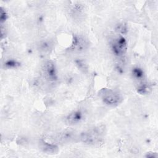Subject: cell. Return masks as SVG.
<instances>
[{"label":"cell","instance_id":"obj_6","mask_svg":"<svg viewBox=\"0 0 158 158\" xmlns=\"http://www.w3.org/2000/svg\"><path fill=\"white\" fill-rule=\"evenodd\" d=\"M84 118V113L81 110H75L70 112L64 118L65 122L69 125H77L80 123Z\"/></svg>","mask_w":158,"mask_h":158},{"label":"cell","instance_id":"obj_12","mask_svg":"<svg viewBox=\"0 0 158 158\" xmlns=\"http://www.w3.org/2000/svg\"><path fill=\"white\" fill-rule=\"evenodd\" d=\"M20 65V63L14 59H8L4 62V66L7 69L17 68Z\"/></svg>","mask_w":158,"mask_h":158},{"label":"cell","instance_id":"obj_5","mask_svg":"<svg viewBox=\"0 0 158 158\" xmlns=\"http://www.w3.org/2000/svg\"><path fill=\"white\" fill-rule=\"evenodd\" d=\"M42 72L43 75L46 80L53 82L57 80V67L52 60H48L43 64Z\"/></svg>","mask_w":158,"mask_h":158},{"label":"cell","instance_id":"obj_13","mask_svg":"<svg viewBox=\"0 0 158 158\" xmlns=\"http://www.w3.org/2000/svg\"><path fill=\"white\" fill-rule=\"evenodd\" d=\"M7 19V14L6 10H5L4 8H3L2 7H1L0 9V21H1V23H3L4 22H5V21L6 20V19Z\"/></svg>","mask_w":158,"mask_h":158},{"label":"cell","instance_id":"obj_1","mask_svg":"<svg viewBox=\"0 0 158 158\" xmlns=\"http://www.w3.org/2000/svg\"><path fill=\"white\" fill-rule=\"evenodd\" d=\"M105 135V127L100 125L82 132L80 135V139L84 144L98 146L103 143Z\"/></svg>","mask_w":158,"mask_h":158},{"label":"cell","instance_id":"obj_9","mask_svg":"<svg viewBox=\"0 0 158 158\" xmlns=\"http://www.w3.org/2000/svg\"><path fill=\"white\" fill-rule=\"evenodd\" d=\"M75 133L72 132L70 131H64L61 133L59 134V136H58V139L59 140V141L60 142H70V141L73 140V139H75Z\"/></svg>","mask_w":158,"mask_h":158},{"label":"cell","instance_id":"obj_3","mask_svg":"<svg viewBox=\"0 0 158 158\" xmlns=\"http://www.w3.org/2000/svg\"><path fill=\"white\" fill-rule=\"evenodd\" d=\"M110 48L115 57H122L127 51V41L123 35H118L110 40Z\"/></svg>","mask_w":158,"mask_h":158},{"label":"cell","instance_id":"obj_7","mask_svg":"<svg viewBox=\"0 0 158 158\" xmlns=\"http://www.w3.org/2000/svg\"><path fill=\"white\" fill-rule=\"evenodd\" d=\"M39 146L40 149L43 152L47 154H50V155L56 154L59 151L58 146L56 144L46 142V141L43 139L40 141Z\"/></svg>","mask_w":158,"mask_h":158},{"label":"cell","instance_id":"obj_10","mask_svg":"<svg viewBox=\"0 0 158 158\" xmlns=\"http://www.w3.org/2000/svg\"><path fill=\"white\" fill-rule=\"evenodd\" d=\"M137 92L141 94H147L151 91V87L146 81H142L138 83L136 87Z\"/></svg>","mask_w":158,"mask_h":158},{"label":"cell","instance_id":"obj_14","mask_svg":"<svg viewBox=\"0 0 158 158\" xmlns=\"http://www.w3.org/2000/svg\"><path fill=\"white\" fill-rule=\"evenodd\" d=\"M158 156L156 152H148L146 155V157H157Z\"/></svg>","mask_w":158,"mask_h":158},{"label":"cell","instance_id":"obj_4","mask_svg":"<svg viewBox=\"0 0 158 158\" xmlns=\"http://www.w3.org/2000/svg\"><path fill=\"white\" fill-rule=\"evenodd\" d=\"M89 48V41L87 38L82 35H74L72 44L70 47V50L75 52H83Z\"/></svg>","mask_w":158,"mask_h":158},{"label":"cell","instance_id":"obj_8","mask_svg":"<svg viewBox=\"0 0 158 158\" xmlns=\"http://www.w3.org/2000/svg\"><path fill=\"white\" fill-rule=\"evenodd\" d=\"M131 75L133 78L140 82L144 81L145 78V73L143 69L139 67H134L131 70Z\"/></svg>","mask_w":158,"mask_h":158},{"label":"cell","instance_id":"obj_2","mask_svg":"<svg viewBox=\"0 0 158 158\" xmlns=\"http://www.w3.org/2000/svg\"><path fill=\"white\" fill-rule=\"evenodd\" d=\"M99 96L102 102L110 107H115L123 101L122 94L115 89L103 88L100 90Z\"/></svg>","mask_w":158,"mask_h":158},{"label":"cell","instance_id":"obj_11","mask_svg":"<svg viewBox=\"0 0 158 158\" xmlns=\"http://www.w3.org/2000/svg\"><path fill=\"white\" fill-rule=\"evenodd\" d=\"M115 31L120 35L123 36L128 31L127 25L125 23H119L115 26Z\"/></svg>","mask_w":158,"mask_h":158}]
</instances>
